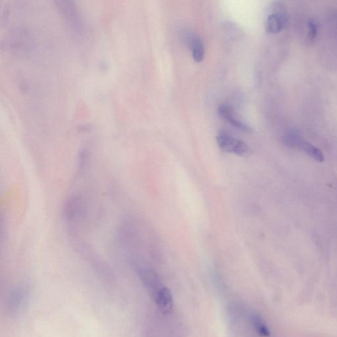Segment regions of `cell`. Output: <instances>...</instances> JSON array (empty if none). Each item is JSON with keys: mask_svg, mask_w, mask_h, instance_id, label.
<instances>
[{"mask_svg": "<svg viewBox=\"0 0 337 337\" xmlns=\"http://www.w3.org/2000/svg\"><path fill=\"white\" fill-rule=\"evenodd\" d=\"M86 214L85 203L83 198L74 195L68 198L63 209V215L69 224V233L77 231L79 224L83 223L85 219Z\"/></svg>", "mask_w": 337, "mask_h": 337, "instance_id": "1", "label": "cell"}, {"mask_svg": "<svg viewBox=\"0 0 337 337\" xmlns=\"http://www.w3.org/2000/svg\"><path fill=\"white\" fill-rule=\"evenodd\" d=\"M216 140L220 149L228 153L243 156L247 154L249 151V147L245 142L236 139L226 133H219L217 136Z\"/></svg>", "mask_w": 337, "mask_h": 337, "instance_id": "2", "label": "cell"}, {"mask_svg": "<svg viewBox=\"0 0 337 337\" xmlns=\"http://www.w3.org/2000/svg\"><path fill=\"white\" fill-rule=\"evenodd\" d=\"M218 114L221 118L228 121L232 125L238 128V129L244 131V132H251L252 128L247 124L243 123L242 121L236 118L233 109L229 105H220L218 108Z\"/></svg>", "mask_w": 337, "mask_h": 337, "instance_id": "3", "label": "cell"}, {"mask_svg": "<svg viewBox=\"0 0 337 337\" xmlns=\"http://www.w3.org/2000/svg\"><path fill=\"white\" fill-rule=\"evenodd\" d=\"M156 303L163 314L167 315L172 312L173 299L170 290L167 287H163L156 294Z\"/></svg>", "mask_w": 337, "mask_h": 337, "instance_id": "4", "label": "cell"}, {"mask_svg": "<svg viewBox=\"0 0 337 337\" xmlns=\"http://www.w3.org/2000/svg\"><path fill=\"white\" fill-rule=\"evenodd\" d=\"M286 22V17L283 13L271 14L266 21L267 32L271 34L278 33L284 29Z\"/></svg>", "mask_w": 337, "mask_h": 337, "instance_id": "5", "label": "cell"}, {"mask_svg": "<svg viewBox=\"0 0 337 337\" xmlns=\"http://www.w3.org/2000/svg\"><path fill=\"white\" fill-rule=\"evenodd\" d=\"M139 274L140 278H141L145 285L152 291L155 292L156 290H157L158 292L162 289L163 287H160V278L158 277V276L154 271L143 269V270L140 271Z\"/></svg>", "mask_w": 337, "mask_h": 337, "instance_id": "6", "label": "cell"}, {"mask_svg": "<svg viewBox=\"0 0 337 337\" xmlns=\"http://www.w3.org/2000/svg\"><path fill=\"white\" fill-rule=\"evenodd\" d=\"M193 59L196 62H202L204 58L205 50L202 40L198 37H193L190 40Z\"/></svg>", "mask_w": 337, "mask_h": 337, "instance_id": "7", "label": "cell"}, {"mask_svg": "<svg viewBox=\"0 0 337 337\" xmlns=\"http://www.w3.org/2000/svg\"><path fill=\"white\" fill-rule=\"evenodd\" d=\"M252 323L255 330H256L259 336L268 337L270 336V331L268 325H266L265 321L264 320L260 315L258 313H253L252 316Z\"/></svg>", "mask_w": 337, "mask_h": 337, "instance_id": "8", "label": "cell"}, {"mask_svg": "<svg viewBox=\"0 0 337 337\" xmlns=\"http://www.w3.org/2000/svg\"><path fill=\"white\" fill-rule=\"evenodd\" d=\"M298 147L299 149H303L308 155L312 157L316 161H320L321 162V161L324 160V155H323L322 152L319 149L313 146L312 144L304 141L303 140L299 144Z\"/></svg>", "mask_w": 337, "mask_h": 337, "instance_id": "9", "label": "cell"}, {"mask_svg": "<svg viewBox=\"0 0 337 337\" xmlns=\"http://www.w3.org/2000/svg\"><path fill=\"white\" fill-rule=\"evenodd\" d=\"M302 140L301 136L295 130L290 131L283 138V143L290 147H298Z\"/></svg>", "mask_w": 337, "mask_h": 337, "instance_id": "10", "label": "cell"}, {"mask_svg": "<svg viewBox=\"0 0 337 337\" xmlns=\"http://www.w3.org/2000/svg\"><path fill=\"white\" fill-rule=\"evenodd\" d=\"M308 37L310 41H313L317 36L318 28L314 21H310L308 22Z\"/></svg>", "mask_w": 337, "mask_h": 337, "instance_id": "11", "label": "cell"}]
</instances>
